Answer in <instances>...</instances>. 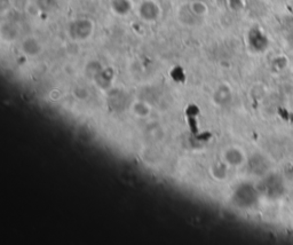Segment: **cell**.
<instances>
[{"mask_svg":"<svg viewBox=\"0 0 293 245\" xmlns=\"http://www.w3.org/2000/svg\"><path fill=\"white\" fill-rule=\"evenodd\" d=\"M75 94L76 97H78L80 99H86L88 97V92L85 90V88H78V90H76Z\"/></svg>","mask_w":293,"mask_h":245,"instance_id":"7","label":"cell"},{"mask_svg":"<svg viewBox=\"0 0 293 245\" xmlns=\"http://www.w3.org/2000/svg\"><path fill=\"white\" fill-rule=\"evenodd\" d=\"M93 33V23L90 20H77L70 26V35L77 40H85Z\"/></svg>","mask_w":293,"mask_h":245,"instance_id":"1","label":"cell"},{"mask_svg":"<svg viewBox=\"0 0 293 245\" xmlns=\"http://www.w3.org/2000/svg\"><path fill=\"white\" fill-rule=\"evenodd\" d=\"M22 49L27 55L34 56V55L39 54L41 51V46L37 39L27 38L22 44Z\"/></svg>","mask_w":293,"mask_h":245,"instance_id":"3","label":"cell"},{"mask_svg":"<svg viewBox=\"0 0 293 245\" xmlns=\"http://www.w3.org/2000/svg\"><path fill=\"white\" fill-rule=\"evenodd\" d=\"M140 15L146 21H155L157 20L158 15H160V8L154 1L148 0V1L141 3Z\"/></svg>","mask_w":293,"mask_h":245,"instance_id":"2","label":"cell"},{"mask_svg":"<svg viewBox=\"0 0 293 245\" xmlns=\"http://www.w3.org/2000/svg\"><path fill=\"white\" fill-rule=\"evenodd\" d=\"M112 9L117 14H126L130 9V0H112Z\"/></svg>","mask_w":293,"mask_h":245,"instance_id":"4","label":"cell"},{"mask_svg":"<svg viewBox=\"0 0 293 245\" xmlns=\"http://www.w3.org/2000/svg\"><path fill=\"white\" fill-rule=\"evenodd\" d=\"M190 9H192L194 15H196V16H203V15H205L207 12L206 5L205 3H203L202 1L192 2V5H190Z\"/></svg>","mask_w":293,"mask_h":245,"instance_id":"5","label":"cell"},{"mask_svg":"<svg viewBox=\"0 0 293 245\" xmlns=\"http://www.w3.org/2000/svg\"><path fill=\"white\" fill-rule=\"evenodd\" d=\"M135 111L136 113H139V115H143L146 116L149 113V109L147 108V105H144L143 104H137L135 105Z\"/></svg>","mask_w":293,"mask_h":245,"instance_id":"6","label":"cell"}]
</instances>
